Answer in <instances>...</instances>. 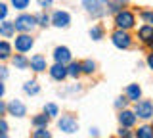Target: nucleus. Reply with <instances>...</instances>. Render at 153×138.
<instances>
[{"label": "nucleus", "mask_w": 153, "mask_h": 138, "mask_svg": "<svg viewBox=\"0 0 153 138\" xmlns=\"http://www.w3.org/2000/svg\"><path fill=\"white\" fill-rule=\"evenodd\" d=\"M36 21H38V19H36L35 16L21 13V16H19L16 21H13V25H16V29H17L19 33H29V31H33V29H35V27L38 25Z\"/></svg>", "instance_id": "nucleus-1"}, {"label": "nucleus", "mask_w": 153, "mask_h": 138, "mask_svg": "<svg viewBox=\"0 0 153 138\" xmlns=\"http://www.w3.org/2000/svg\"><path fill=\"white\" fill-rule=\"evenodd\" d=\"M115 23H117L119 29L128 31V29H132V27H134V23H136V17H134V13H132V12L123 10V12H119V13H117V17H115Z\"/></svg>", "instance_id": "nucleus-2"}, {"label": "nucleus", "mask_w": 153, "mask_h": 138, "mask_svg": "<svg viewBox=\"0 0 153 138\" xmlns=\"http://www.w3.org/2000/svg\"><path fill=\"white\" fill-rule=\"evenodd\" d=\"M82 6H84V10L88 12L92 17H102L103 13L107 12L102 0H82Z\"/></svg>", "instance_id": "nucleus-3"}, {"label": "nucleus", "mask_w": 153, "mask_h": 138, "mask_svg": "<svg viewBox=\"0 0 153 138\" xmlns=\"http://www.w3.org/2000/svg\"><path fill=\"white\" fill-rule=\"evenodd\" d=\"M111 40H113V44L117 46V48H128V46L132 44V37L128 35L126 31H123V29L115 31L111 35Z\"/></svg>", "instance_id": "nucleus-4"}, {"label": "nucleus", "mask_w": 153, "mask_h": 138, "mask_svg": "<svg viewBox=\"0 0 153 138\" xmlns=\"http://www.w3.org/2000/svg\"><path fill=\"white\" fill-rule=\"evenodd\" d=\"M140 119H151L153 117V104L149 100H142V102H136V109H134Z\"/></svg>", "instance_id": "nucleus-5"}, {"label": "nucleus", "mask_w": 153, "mask_h": 138, "mask_svg": "<svg viewBox=\"0 0 153 138\" xmlns=\"http://www.w3.org/2000/svg\"><path fill=\"white\" fill-rule=\"evenodd\" d=\"M57 127L63 132H67V134H71V132H75L79 128V123H76V119L73 115H63L59 119V123H57Z\"/></svg>", "instance_id": "nucleus-6"}, {"label": "nucleus", "mask_w": 153, "mask_h": 138, "mask_svg": "<svg viewBox=\"0 0 153 138\" xmlns=\"http://www.w3.org/2000/svg\"><path fill=\"white\" fill-rule=\"evenodd\" d=\"M33 48V39L27 35V33H21V35L16 39V50L17 52H29Z\"/></svg>", "instance_id": "nucleus-7"}, {"label": "nucleus", "mask_w": 153, "mask_h": 138, "mask_svg": "<svg viewBox=\"0 0 153 138\" xmlns=\"http://www.w3.org/2000/svg\"><path fill=\"white\" fill-rule=\"evenodd\" d=\"M52 23H54L56 27H59V29H65L71 23V16L67 12H56L54 16H52Z\"/></svg>", "instance_id": "nucleus-8"}, {"label": "nucleus", "mask_w": 153, "mask_h": 138, "mask_svg": "<svg viewBox=\"0 0 153 138\" xmlns=\"http://www.w3.org/2000/svg\"><path fill=\"white\" fill-rule=\"evenodd\" d=\"M8 111H10V115H13V117H23L27 113V107L23 106L21 100H12V102L8 104Z\"/></svg>", "instance_id": "nucleus-9"}, {"label": "nucleus", "mask_w": 153, "mask_h": 138, "mask_svg": "<svg viewBox=\"0 0 153 138\" xmlns=\"http://www.w3.org/2000/svg\"><path fill=\"white\" fill-rule=\"evenodd\" d=\"M54 58L57 63H67V61H71V52L69 48H65V46H57V48L54 50Z\"/></svg>", "instance_id": "nucleus-10"}, {"label": "nucleus", "mask_w": 153, "mask_h": 138, "mask_svg": "<svg viewBox=\"0 0 153 138\" xmlns=\"http://www.w3.org/2000/svg\"><path fill=\"white\" fill-rule=\"evenodd\" d=\"M50 75H52V79H56V81H63L67 75H69V71H67V67L63 63H56V65L50 67Z\"/></svg>", "instance_id": "nucleus-11"}, {"label": "nucleus", "mask_w": 153, "mask_h": 138, "mask_svg": "<svg viewBox=\"0 0 153 138\" xmlns=\"http://www.w3.org/2000/svg\"><path fill=\"white\" fill-rule=\"evenodd\" d=\"M138 37L142 39L143 44H153V25H143V27H140Z\"/></svg>", "instance_id": "nucleus-12"}, {"label": "nucleus", "mask_w": 153, "mask_h": 138, "mask_svg": "<svg viewBox=\"0 0 153 138\" xmlns=\"http://www.w3.org/2000/svg\"><path fill=\"white\" fill-rule=\"evenodd\" d=\"M136 113L134 111H128V109H123L121 111V115H119V121H121V125L123 127H132L134 123H136Z\"/></svg>", "instance_id": "nucleus-13"}, {"label": "nucleus", "mask_w": 153, "mask_h": 138, "mask_svg": "<svg viewBox=\"0 0 153 138\" xmlns=\"http://www.w3.org/2000/svg\"><path fill=\"white\" fill-rule=\"evenodd\" d=\"M31 69L36 71V73L44 71L46 69V58H44V56H40V54L33 56V58H31Z\"/></svg>", "instance_id": "nucleus-14"}, {"label": "nucleus", "mask_w": 153, "mask_h": 138, "mask_svg": "<svg viewBox=\"0 0 153 138\" xmlns=\"http://www.w3.org/2000/svg\"><path fill=\"white\" fill-rule=\"evenodd\" d=\"M142 96V88L138 87V84H128V88H126V98L128 100H132V102H138Z\"/></svg>", "instance_id": "nucleus-15"}, {"label": "nucleus", "mask_w": 153, "mask_h": 138, "mask_svg": "<svg viewBox=\"0 0 153 138\" xmlns=\"http://www.w3.org/2000/svg\"><path fill=\"white\" fill-rule=\"evenodd\" d=\"M136 138H153V127L143 125L136 131Z\"/></svg>", "instance_id": "nucleus-16"}, {"label": "nucleus", "mask_w": 153, "mask_h": 138, "mask_svg": "<svg viewBox=\"0 0 153 138\" xmlns=\"http://www.w3.org/2000/svg\"><path fill=\"white\" fill-rule=\"evenodd\" d=\"M13 31H16V25L4 19V21H2V25H0V33H2L4 37H12V35H13Z\"/></svg>", "instance_id": "nucleus-17"}, {"label": "nucleus", "mask_w": 153, "mask_h": 138, "mask_svg": "<svg viewBox=\"0 0 153 138\" xmlns=\"http://www.w3.org/2000/svg\"><path fill=\"white\" fill-rule=\"evenodd\" d=\"M13 65H16L17 69H25V67H29V65H31V61H29L23 54H17L16 58H13Z\"/></svg>", "instance_id": "nucleus-18"}, {"label": "nucleus", "mask_w": 153, "mask_h": 138, "mask_svg": "<svg viewBox=\"0 0 153 138\" xmlns=\"http://www.w3.org/2000/svg\"><path fill=\"white\" fill-rule=\"evenodd\" d=\"M67 71H69V77L76 79L80 73H82V63H76V61H73V63H69V67H67Z\"/></svg>", "instance_id": "nucleus-19"}, {"label": "nucleus", "mask_w": 153, "mask_h": 138, "mask_svg": "<svg viewBox=\"0 0 153 138\" xmlns=\"http://www.w3.org/2000/svg\"><path fill=\"white\" fill-rule=\"evenodd\" d=\"M48 121H50V115L44 113V115H36L35 119H33V125H35L36 128H42V127L48 125Z\"/></svg>", "instance_id": "nucleus-20"}, {"label": "nucleus", "mask_w": 153, "mask_h": 138, "mask_svg": "<svg viewBox=\"0 0 153 138\" xmlns=\"http://www.w3.org/2000/svg\"><path fill=\"white\" fill-rule=\"evenodd\" d=\"M23 90H25L27 94H33V96H35V94H38V84L35 83V81H29V83H25V87H23Z\"/></svg>", "instance_id": "nucleus-21"}, {"label": "nucleus", "mask_w": 153, "mask_h": 138, "mask_svg": "<svg viewBox=\"0 0 153 138\" xmlns=\"http://www.w3.org/2000/svg\"><path fill=\"white\" fill-rule=\"evenodd\" d=\"M90 37H92L94 40H100V39H103V29H102L100 25L92 27V29H90Z\"/></svg>", "instance_id": "nucleus-22"}, {"label": "nucleus", "mask_w": 153, "mask_h": 138, "mask_svg": "<svg viewBox=\"0 0 153 138\" xmlns=\"http://www.w3.org/2000/svg\"><path fill=\"white\" fill-rule=\"evenodd\" d=\"M33 138H52V134H50V131H46V127H42L33 132Z\"/></svg>", "instance_id": "nucleus-23"}, {"label": "nucleus", "mask_w": 153, "mask_h": 138, "mask_svg": "<svg viewBox=\"0 0 153 138\" xmlns=\"http://www.w3.org/2000/svg\"><path fill=\"white\" fill-rule=\"evenodd\" d=\"M8 56H10V44L6 40H2V42H0V58L6 60Z\"/></svg>", "instance_id": "nucleus-24"}, {"label": "nucleus", "mask_w": 153, "mask_h": 138, "mask_svg": "<svg viewBox=\"0 0 153 138\" xmlns=\"http://www.w3.org/2000/svg\"><path fill=\"white\" fill-rule=\"evenodd\" d=\"M94 69H96V63L92 60H86L82 63V71H84V73H94Z\"/></svg>", "instance_id": "nucleus-25"}, {"label": "nucleus", "mask_w": 153, "mask_h": 138, "mask_svg": "<svg viewBox=\"0 0 153 138\" xmlns=\"http://www.w3.org/2000/svg\"><path fill=\"white\" fill-rule=\"evenodd\" d=\"M140 17L147 23V25H151V23H153V12H149V10H143V12L140 13Z\"/></svg>", "instance_id": "nucleus-26"}, {"label": "nucleus", "mask_w": 153, "mask_h": 138, "mask_svg": "<svg viewBox=\"0 0 153 138\" xmlns=\"http://www.w3.org/2000/svg\"><path fill=\"white\" fill-rule=\"evenodd\" d=\"M12 4H13L16 10H25L29 6V0H12Z\"/></svg>", "instance_id": "nucleus-27"}, {"label": "nucleus", "mask_w": 153, "mask_h": 138, "mask_svg": "<svg viewBox=\"0 0 153 138\" xmlns=\"http://www.w3.org/2000/svg\"><path fill=\"white\" fill-rule=\"evenodd\" d=\"M44 113H48L50 117L57 115V106H56V104H46V107H44Z\"/></svg>", "instance_id": "nucleus-28"}, {"label": "nucleus", "mask_w": 153, "mask_h": 138, "mask_svg": "<svg viewBox=\"0 0 153 138\" xmlns=\"http://www.w3.org/2000/svg\"><path fill=\"white\" fill-rule=\"evenodd\" d=\"M36 19H38V25H42V27H46L48 23H50V17H48L46 13H42V16H38Z\"/></svg>", "instance_id": "nucleus-29"}, {"label": "nucleus", "mask_w": 153, "mask_h": 138, "mask_svg": "<svg viewBox=\"0 0 153 138\" xmlns=\"http://www.w3.org/2000/svg\"><path fill=\"white\" fill-rule=\"evenodd\" d=\"M126 102H128V98H117L115 106H117V107H124V106H126Z\"/></svg>", "instance_id": "nucleus-30"}, {"label": "nucleus", "mask_w": 153, "mask_h": 138, "mask_svg": "<svg viewBox=\"0 0 153 138\" xmlns=\"http://www.w3.org/2000/svg\"><path fill=\"white\" fill-rule=\"evenodd\" d=\"M119 136H121V138H130V132L126 131V127H124V128L121 127V131H119Z\"/></svg>", "instance_id": "nucleus-31"}, {"label": "nucleus", "mask_w": 153, "mask_h": 138, "mask_svg": "<svg viewBox=\"0 0 153 138\" xmlns=\"http://www.w3.org/2000/svg\"><path fill=\"white\" fill-rule=\"evenodd\" d=\"M6 13H8V6H0V17H2V19H6Z\"/></svg>", "instance_id": "nucleus-32"}, {"label": "nucleus", "mask_w": 153, "mask_h": 138, "mask_svg": "<svg viewBox=\"0 0 153 138\" xmlns=\"http://www.w3.org/2000/svg\"><path fill=\"white\" fill-rule=\"evenodd\" d=\"M38 4H40L42 8H48V6L52 4V0H38Z\"/></svg>", "instance_id": "nucleus-33"}, {"label": "nucleus", "mask_w": 153, "mask_h": 138, "mask_svg": "<svg viewBox=\"0 0 153 138\" xmlns=\"http://www.w3.org/2000/svg\"><path fill=\"white\" fill-rule=\"evenodd\" d=\"M0 127H2V134H6V132H8V125H6L4 119H2V123H0Z\"/></svg>", "instance_id": "nucleus-34"}, {"label": "nucleus", "mask_w": 153, "mask_h": 138, "mask_svg": "<svg viewBox=\"0 0 153 138\" xmlns=\"http://www.w3.org/2000/svg\"><path fill=\"white\" fill-rule=\"evenodd\" d=\"M147 65H149V67L153 69V52H151L149 56H147Z\"/></svg>", "instance_id": "nucleus-35"}, {"label": "nucleus", "mask_w": 153, "mask_h": 138, "mask_svg": "<svg viewBox=\"0 0 153 138\" xmlns=\"http://www.w3.org/2000/svg\"><path fill=\"white\" fill-rule=\"evenodd\" d=\"M119 138H121V136H119Z\"/></svg>", "instance_id": "nucleus-36"}]
</instances>
